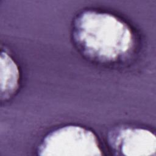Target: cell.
Returning a JSON list of instances; mask_svg holds the SVG:
<instances>
[{
  "label": "cell",
  "mask_w": 156,
  "mask_h": 156,
  "mask_svg": "<svg viewBox=\"0 0 156 156\" xmlns=\"http://www.w3.org/2000/svg\"><path fill=\"white\" fill-rule=\"evenodd\" d=\"M71 40L83 57L103 65L125 60L135 45L128 24L113 14L91 9L82 10L74 18Z\"/></svg>",
  "instance_id": "6da1fadb"
},
{
  "label": "cell",
  "mask_w": 156,
  "mask_h": 156,
  "mask_svg": "<svg viewBox=\"0 0 156 156\" xmlns=\"http://www.w3.org/2000/svg\"><path fill=\"white\" fill-rule=\"evenodd\" d=\"M41 156H101L93 132L77 125H67L46 134L37 148Z\"/></svg>",
  "instance_id": "7a4b0ae2"
},
{
  "label": "cell",
  "mask_w": 156,
  "mask_h": 156,
  "mask_svg": "<svg viewBox=\"0 0 156 156\" xmlns=\"http://www.w3.org/2000/svg\"><path fill=\"white\" fill-rule=\"evenodd\" d=\"M107 142L112 150L118 155H155V136L147 129L123 126L117 127L108 132Z\"/></svg>",
  "instance_id": "3957f363"
},
{
  "label": "cell",
  "mask_w": 156,
  "mask_h": 156,
  "mask_svg": "<svg viewBox=\"0 0 156 156\" xmlns=\"http://www.w3.org/2000/svg\"><path fill=\"white\" fill-rule=\"evenodd\" d=\"M20 71L13 58L5 52L1 54V98L7 101L16 93L19 87Z\"/></svg>",
  "instance_id": "277c9868"
}]
</instances>
